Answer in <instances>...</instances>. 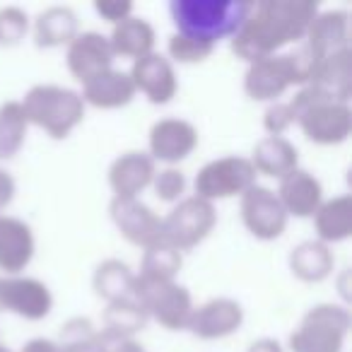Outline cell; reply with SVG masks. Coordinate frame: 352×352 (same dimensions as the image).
<instances>
[{"instance_id": "18", "label": "cell", "mask_w": 352, "mask_h": 352, "mask_svg": "<svg viewBox=\"0 0 352 352\" xmlns=\"http://www.w3.org/2000/svg\"><path fill=\"white\" fill-rule=\"evenodd\" d=\"M347 36H350V20H347L345 10L318 12L304 34V46L321 63L328 56L347 49Z\"/></svg>"}, {"instance_id": "34", "label": "cell", "mask_w": 352, "mask_h": 352, "mask_svg": "<svg viewBox=\"0 0 352 352\" xmlns=\"http://www.w3.org/2000/svg\"><path fill=\"white\" fill-rule=\"evenodd\" d=\"M30 30V17L20 8L0 10V46H17Z\"/></svg>"}, {"instance_id": "19", "label": "cell", "mask_w": 352, "mask_h": 352, "mask_svg": "<svg viewBox=\"0 0 352 352\" xmlns=\"http://www.w3.org/2000/svg\"><path fill=\"white\" fill-rule=\"evenodd\" d=\"M155 160L147 152H126L109 169V184H111L116 198H138L155 179Z\"/></svg>"}, {"instance_id": "23", "label": "cell", "mask_w": 352, "mask_h": 352, "mask_svg": "<svg viewBox=\"0 0 352 352\" xmlns=\"http://www.w3.org/2000/svg\"><path fill=\"white\" fill-rule=\"evenodd\" d=\"M109 44H111L113 56L138 60L142 56L152 54V49H155V30L142 17H128V20L113 25Z\"/></svg>"}, {"instance_id": "37", "label": "cell", "mask_w": 352, "mask_h": 352, "mask_svg": "<svg viewBox=\"0 0 352 352\" xmlns=\"http://www.w3.org/2000/svg\"><path fill=\"white\" fill-rule=\"evenodd\" d=\"M94 347H97V352H145L142 345H138L133 338L116 336V333H109V331L97 333Z\"/></svg>"}, {"instance_id": "28", "label": "cell", "mask_w": 352, "mask_h": 352, "mask_svg": "<svg viewBox=\"0 0 352 352\" xmlns=\"http://www.w3.org/2000/svg\"><path fill=\"white\" fill-rule=\"evenodd\" d=\"M309 85H316L331 99L347 104V99H350V49H342L323 58Z\"/></svg>"}, {"instance_id": "31", "label": "cell", "mask_w": 352, "mask_h": 352, "mask_svg": "<svg viewBox=\"0 0 352 352\" xmlns=\"http://www.w3.org/2000/svg\"><path fill=\"white\" fill-rule=\"evenodd\" d=\"M182 251H176L169 244H157L152 249H145L140 263V275L138 278L145 280H160V283H174V278L182 270Z\"/></svg>"}, {"instance_id": "40", "label": "cell", "mask_w": 352, "mask_h": 352, "mask_svg": "<svg viewBox=\"0 0 352 352\" xmlns=\"http://www.w3.org/2000/svg\"><path fill=\"white\" fill-rule=\"evenodd\" d=\"M22 352H58V345L54 340H46V338H34L22 347Z\"/></svg>"}, {"instance_id": "27", "label": "cell", "mask_w": 352, "mask_h": 352, "mask_svg": "<svg viewBox=\"0 0 352 352\" xmlns=\"http://www.w3.org/2000/svg\"><path fill=\"white\" fill-rule=\"evenodd\" d=\"M94 289L109 304L123 302V299H138L135 275L118 258H109L97 265V270H94Z\"/></svg>"}, {"instance_id": "3", "label": "cell", "mask_w": 352, "mask_h": 352, "mask_svg": "<svg viewBox=\"0 0 352 352\" xmlns=\"http://www.w3.org/2000/svg\"><path fill=\"white\" fill-rule=\"evenodd\" d=\"M27 123L44 128L51 138L63 140L70 135L75 126L85 118V102L75 89L58 87V85H36L27 92L25 102Z\"/></svg>"}, {"instance_id": "7", "label": "cell", "mask_w": 352, "mask_h": 352, "mask_svg": "<svg viewBox=\"0 0 352 352\" xmlns=\"http://www.w3.org/2000/svg\"><path fill=\"white\" fill-rule=\"evenodd\" d=\"M256 186V169L246 157H220L206 164L196 176V196L203 201H225L232 196H244Z\"/></svg>"}, {"instance_id": "6", "label": "cell", "mask_w": 352, "mask_h": 352, "mask_svg": "<svg viewBox=\"0 0 352 352\" xmlns=\"http://www.w3.org/2000/svg\"><path fill=\"white\" fill-rule=\"evenodd\" d=\"M217 222L215 206L198 196L184 198L179 206L162 217V239L176 251H186L198 246L212 232Z\"/></svg>"}, {"instance_id": "11", "label": "cell", "mask_w": 352, "mask_h": 352, "mask_svg": "<svg viewBox=\"0 0 352 352\" xmlns=\"http://www.w3.org/2000/svg\"><path fill=\"white\" fill-rule=\"evenodd\" d=\"M113 225L118 227L123 236L131 244L142 246V249H152V246L162 244V217L155 215L145 203H140L138 198H116L113 196L111 206Z\"/></svg>"}, {"instance_id": "20", "label": "cell", "mask_w": 352, "mask_h": 352, "mask_svg": "<svg viewBox=\"0 0 352 352\" xmlns=\"http://www.w3.org/2000/svg\"><path fill=\"white\" fill-rule=\"evenodd\" d=\"M34 256V234L17 217H0V270L17 275Z\"/></svg>"}, {"instance_id": "22", "label": "cell", "mask_w": 352, "mask_h": 352, "mask_svg": "<svg viewBox=\"0 0 352 352\" xmlns=\"http://www.w3.org/2000/svg\"><path fill=\"white\" fill-rule=\"evenodd\" d=\"M297 160H299L297 147H294L287 138L268 135L256 142L251 164H254V169L261 171V174L283 179L289 171L297 169Z\"/></svg>"}, {"instance_id": "36", "label": "cell", "mask_w": 352, "mask_h": 352, "mask_svg": "<svg viewBox=\"0 0 352 352\" xmlns=\"http://www.w3.org/2000/svg\"><path fill=\"white\" fill-rule=\"evenodd\" d=\"M294 121H297V116H294L292 107H289L287 102H275L273 107L265 109L263 126L270 135H280V133H285Z\"/></svg>"}, {"instance_id": "39", "label": "cell", "mask_w": 352, "mask_h": 352, "mask_svg": "<svg viewBox=\"0 0 352 352\" xmlns=\"http://www.w3.org/2000/svg\"><path fill=\"white\" fill-rule=\"evenodd\" d=\"M15 198V179L6 169H0V208H6Z\"/></svg>"}, {"instance_id": "30", "label": "cell", "mask_w": 352, "mask_h": 352, "mask_svg": "<svg viewBox=\"0 0 352 352\" xmlns=\"http://www.w3.org/2000/svg\"><path fill=\"white\" fill-rule=\"evenodd\" d=\"M147 311L140 304V299H123V302H111L104 309V331L116 333V336L133 338L138 331H142L147 323Z\"/></svg>"}, {"instance_id": "35", "label": "cell", "mask_w": 352, "mask_h": 352, "mask_svg": "<svg viewBox=\"0 0 352 352\" xmlns=\"http://www.w3.org/2000/svg\"><path fill=\"white\" fill-rule=\"evenodd\" d=\"M152 186H155V193L160 201H179L182 193L186 191V176H184V171L169 166V169L155 174Z\"/></svg>"}, {"instance_id": "1", "label": "cell", "mask_w": 352, "mask_h": 352, "mask_svg": "<svg viewBox=\"0 0 352 352\" xmlns=\"http://www.w3.org/2000/svg\"><path fill=\"white\" fill-rule=\"evenodd\" d=\"M318 15L311 0H261L254 3L241 30L232 36V51L246 63L275 56L283 46L304 39Z\"/></svg>"}, {"instance_id": "32", "label": "cell", "mask_w": 352, "mask_h": 352, "mask_svg": "<svg viewBox=\"0 0 352 352\" xmlns=\"http://www.w3.org/2000/svg\"><path fill=\"white\" fill-rule=\"evenodd\" d=\"M94 340H97V331H94L92 321L75 316L65 321L63 331H60V342L56 345H58V352H97Z\"/></svg>"}, {"instance_id": "12", "label": "cell", "mask_w": 352, "mask_h": 352, "mask_svg": "<svg viewBox=\"0 0 352 352\" xmlns=\"http://www.w3.org/2000/svg\"><path fill=\"white\" fill-rule=\"evenodd\" d=\"M54 307L49 287L34 278H0V311H12L30 321L49 316Z\"/></svg>"}, {"instance_id": "8", "label": "cell", "mask_w": 352, "mask_h": 352, "mask_svg": "<svg viewBox=\"0 0 352 352\" xmlns=\"http://www.w3.org/2000/svg\"><path fill=\"white\" fill-rule=\"evenodd\" d=\"M304 135L318 145H340L350 138L352 111L340 102H316L297 113Z\"/></svg>"}, {"instance_id": "15", "label": "cell", "mask_w": 352, "mask_h": 352, "mask_svg": "<svg viewBox=\"0 0 352 352\" xmlns=\"http://www.w3.org/2000/svg\"><path fill=\"white\" fill-rule=\"evenodd\" d=\"M198 131L184 118H162L150 131V157L162 162H182L196 150Z\"/></svg>"}, {"instance_id": "5", "label": "cell", "mask_w": 352, "mask_h": 352, "mask_svg": "<svg viewBox=\"0 0 352 352\" xmlns=\"http://www.w3.org/2000/svg\"><path fill=\"white\" fill-rule=\"evenodd\" d=\"M135 292L140 304L145 307L147 316L162 323L169 331H184L188 328L193 314V299L186 287L176 283H160V280H145L135 275Z\"/></svg>"}, {"instance_id": "10", "label": "cell", "mask_w": 352, "mask_h": 352, "mask_svg": "<svg viewBox=\"0 0 352 352\" xmlns=\"http://www.w3.org/2000/svg\"><path fill=\"white\" fill-rule=\"evenodd\" d=\"M241 217L256 239H278L287 227V212L278 201L275 191L265 186H251L241 196Z\"/></svg>"}, {"instance_id": "16", "label": "cell", "mask_w": 352, "mask_h": 352, "mask_svg": "<svg viewBox=\"0 0 352 352\" xmlns=\"http://www.w3.org/2000/svg\"><path fill=\"white\" fill-rule=\"evenodd\" d=\"M244 321V309L239 302L227 297H217L206 302L203 307L193 309L188 331L203 340H215V338H227L234 331H239Z\"/></svg>"}, {"instance_id": "42", "label": "cell", "mask_w": 352, "mask_h": 352, "mask_svg": "<svg viewBox=\"0 0 352 352\" xmlns=\"http://www.w3.org/2000/svg\"><path fill=\"white\" fill-rule=\"evenodd\" d=\"M0 352H10V350H8V347H6V345H0Z\"/></svg>"}, {"instance_id": "21", "label": "cell", "mask_w": 352, "mask_h": 352, "mask_svg": "<svg viewBox=\"0 0 352 352\" xmlns=\"http://www.w3.org/2000/svg\"><path fill=\"white\" fill-rule=\"evenodd\" d=\"M82 102L92 104L97 109H118L126 107L135 97V85H133L131 75L121 73V70H104L97 78L87 80L82 85Z\"/></svg>"}, {"instance_id": "24", "label": "cell", "mask_w": 352, "mask_h": 352, "mask_svg": "<svg viewBox=\"0 0 352 352\" xmlns=\"http://www.w3.org/2000/svg\"><path fill=\"white\" fill-rule=\"evenodd\" d=\"M78 36V17L70 8L54 6L39 12L34 22V39L41 49H56V46L70 44Z\"/></svg>"}, {"instance_id": "4", "label": "cell", "mask_w": 352, "mask_h": 352, "mask_svg": "<svg viewBox=\"0 0 352 352\" xmlns=\"http://www.w3.org/2000/svg\"><path fill=\"white\" fill-rule=\"evenodd\" d=\"M350 331V314L338 304L309 309L302 326L289 336L292 352H340Z\"/></svg>"}, {"instance_id": "41", "label": "cell", "mask_w": 352, "mask_h": 352, "mask_svg": "<svg viewBox=\"0 0 352 352\" xmlns=\"http://www.w3.org/2000/svg\"><path fill=\"white\" fill-rule=\"evenodd\" d=\"M249 352H283V347H280V342L273 340V338H261V340H256L254 345L249 347Z\"/></svg>"}, {"instance_id": "33", "label": "cell", "mask_w": 352, "mask_h": 352, "mask_svg": "<svg viewBox=\"0 0 352 352\" xmlns=\"http://www.w3.org/2000/svg\"><path fill=\"white\" fill-rule=\"evenodd\" d=\"M212 51H215L212 44L191 39V36H184V34L169 36V56L174 60H179V63H201Z\"/></svg>"}, {"instance_id": "17", "label": "cell", "mask_w": 352, "mask_h": 352, "mask_svg": "<svg viewBox=\"0 0 352 352\" xmlns=\"http://www.w3.org/2000/svg\"><path fill=\"white\" fill-rule=\"evenodd\" d=\"M275 196L283 203L287 217H314L323 203V188L316 176L297 166L294 171L280 179V188Z\"/></svg>"}, {"instance_id": "38", "label": "cell", "mask_w": 352, "mask_h": 352, "mask_svg": "<svg viewBox=\"0 0 352 352\" xmlns=\"http://www.w3.org/2000/svg\"><path fill=\"white\" fill-rule=\"evenodd\" d=\"M94 10L107 22L118 25V22L133 17V3H128V0H97V3H94Z\"/></svg>"}, {"instance_id": "9", "label": "cell", "mask_w": 352, "mask_h": 352, "mask_svg": "<svg viewBox=\"0 0 352 352\" xmlns=\"http://www.w3.org/2000/svg\"><path fill=\"white\" fill-rule=\"evenodd\" d=\"M299 85V75L289 54H275L249 63L244 78V92L256 102H270L280 97L287 87Z\"/></svg>"}, {"instance_id": "14", "label": "cell", "mask_w": 352, "mask_h": 352, "mask_svg": "<svg viewBox=\"0 0 352 352\" xmlns=\"http://www.w3.org/2000/svg\"><path fill=\"white\" fill-rule=\"evenodd\" d=\"M131 80L135 85V92L140 89L152 104H166L174 99L179 82H176L174 65L162 54H147L138 58L131 68Z\"/></svg>"}, {"instance_id": "2", "label": "cell", "mask_w": 352, "mask_h": 352, "mask_svg": "<svg viewBox=\"0 0 352 352\" xmlns=\"http://www.w3.org/2000/svg\"><path fill=\"white\" fill-rule=\"evenodd\" d=\"M254 3L249 0H171L169 12L176 34L191 36L215 46L234 36L249 17Z\"/></svg>"}, {"instance_id": "29", "label": "cell", "mask_w": 352, "mask_h": 352, "mask_svg": "<svg viewBox=\"0 0 352 352\" xmlns=\"http://www.w3.org/2000/svg\"><path fill=\"white\" fill-rule=\"evenodd\" d=\"M27 116L20 102H8L0 107V160H10L20 152L27 138Z\"/></svg>"}, {"instance_id": "25", "label": "cell", "mask_w": 352, "mask_h": 352, "mask_svg": "<svg viewBox=\"0 0 352 352\" xmlns=\"http://www.w3.org/2000/svg\"><path fill=\"white\" fill-rule=\"evenodd\" d=\"M333 265H336V258L323 241H302L289 254V268L304 283L326 280L333 273Z\"/></svg>"}, {"instance_id": "26", "label": "cell", "mask_w": 352, "mask_h": 352, "mask_svg": "<svg viewBox=\"0 0 352 352\" xmlns=\"http://www.w3.org/2000/svg\"><path fill=\"white\" fill-rule=\"evenodd\" d=\"M316 234L323 244H338L352 234V198L338 196L328 203H321L316 210Z\"/></svg>"}, {"instance_id": "13", "label": "cell", "mask_w": 352, "mask_h": 352, "mask_svg": "<svg viewBox=\"0 0 352 352\" xmlns=\"http://www.w3.org/2000/svg\"><path fill=\"white\" fill-rule=\"evenodd\" d=\"M111 63L113 51L109 36L99 34V32H82L68 44V70L82 85L109 70Z\"/></svg>"}]
</instances>
